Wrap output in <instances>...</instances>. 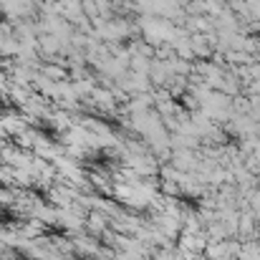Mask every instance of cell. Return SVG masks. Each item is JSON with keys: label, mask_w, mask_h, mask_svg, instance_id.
<instances>
[{"label": "cell", "mask_w": 260, "mask_h": 260, "mask_svg": "<svg viewBox=\"0 0 260 260\" xmlns=\"http://www.w3.org/2000/svg\"><path fill=\"white\" fill-rule=\"evenodd\" d=\"M15 260H36V258H33L30 253H18V255H15Z\"/></svg>", "instance_id": "4"}, {"label": "cell", "mask_w": 260, "mask_h": 260, "mask_svg": "<svg viewBox=\"0 0 260 260\" xmlns=\"http://www.w3.org/2000/svg\"><path fill=\"white\" fill-rule=\"evenodd\" d=\"M43 235H46V238H66L69 230H66L63 225H46V228H43Z\"/></svg>", "instance_id": "3"}, {"label": "cell", "mask_w": 260, "mask_h": 260, "mask_svg": "<svg viewBox=\"0 0 260 260\" xmlns=\"http://www.w3.org/2000/svg\"><path fill=\"white\" fill-rule=\"evenodd\" d=\"M36 132L43 137V139H48V142H61V137H58V129L53 126V121H48V119H38L36 121Z\"/></svg>", "instance_id": "2"}, {"label": "cell", "mask_w": 260, "mask_h": 260, "mask_svg": "<svg viewBox=\"0 0 260 260\" xmlns=\"http://www.w3.org/2000/svg\"><path fill=\"white\" fill-rule=\"evenodd\" d=\"M20 222H23V217H20V212H18L15 207L0 205V228H15V225H20Z\"/></svg>", "instance_id": "1"}]
</instances>
